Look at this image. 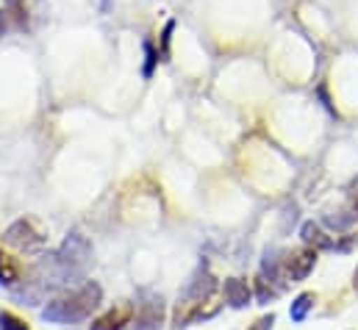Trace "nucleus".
<instances>
[{"instance_id":"1","label":"nucleus","mask_w":358,"mask_h":330,"mask_svg":"<svg viewBox=\"0 0 358 330\" xmlns=\"http://www.w3.org/2000/svg\"><path fill=\"white\" fill-rule=\"evenodd\" d=\"M100 300H103L100 283L87 280V283H81L78 289L53 297V300L42 308V320H45V322H53V325H73V322H81V320H87L92 311L100 306Z\"/></svg>"},{"instance_id":"2","label":"nucleus","mask_w":358,"mask_h":330,"mask_svg":"<svg viewBox=\"0 0 358 330\" xmlns=\"http://www.w3.org/2000/svg\"><path fill=\"white\" fill-rule=\"evenodd\" d=\"M214 289H217V280H214V275L208 272V266L203 264V266L192 275V280L186 283V289L180 292L178 308H176V328H186L189 322L208 320V314L203 311V306L211 300Z\"/></svg>"},{"instance_id":"3","label":"nucleus","mask_w":358,"mask_h":330,"mask_svg":"<svg viewBox=\"0 0 358 330\" xmlns=\"http://www.w3.org/2000/svg\"><path fill=\"white\" fill-rule=\"evenodd\" d=\"M3 242H6L8 248H14L17 252L31 255V252H39V250L48 245V236L36 228V222H31V220H17V222L8 225Z\"/></svg>"},{"instance_id":"4","label":"nucleus","mask_w":358,"mask_h":330,"mask_svg":"<svg viewBox=\"0 0 358 330\" xmlns=\"http://www.w3.org/2000/svg\"><path fill=\"white\" fill-rule=\"evenodd\" d=\"M134 320L136 330H159L164 322V300L156 292H139V300L134 306Z\"/></svg>"},{"instance_id":"5","label":"nucleus","mask_w":358,"mask_h":330,"mask_svg":"<svg viewBox=\"0 0 358 330\" xmlns=\"http://www.w3.org/2000/svg\"><path fill=\"white\" fill-rule=\"evenodd\" d=\"M283 261V278L297 283V280H306L308 272L317 266V250L314 248H300V250H292Z\"/></svg>"},{"instance_id":"6","label":"nucleus","mask_w":358,"mask_h":330,"mask_svg":"<svg viewBox=\"0 0 358 330\" xmlns=\"http://www.w3.org/2000/svg\"><path fill=\"white\" fill-rule=\"evenodd\" d=\"M131 320H134V306L131 303H120L117 308H111L100 320H94L90 330H122L125 325H131Z\"/></svg>"},{"instance_id":"7","label":"nucleus","mask_w":358,"mask_h":330,"mask_svg":"<svg viewBox=\"0 0 358 330\" xmlns=\"http://www.w3.org/2000/svg\"><path fill=\"white\" fill-rule=\"evenodd\" d=\"M222 294H225V303H228L234 311L248 308L250 300H253V292H250L248 280H242V278H228L225 286H222Z\"/></svg>"},{"instance_id":"8","label":"nucleus","mask_w":358,"mask_h":330,"mask_svg":"<svg viewBox=\"0 0 358 330\" xmlns=\"http://www.w3.org/2000/svg\"><path fill=\"white\" fill-rule=\"evenodd\" d=\"M300 236H303V242L308 245V248L314 250H334L336 248V242L317 225V222H303V228H300Z\"/></svg>"},{"instance_id":"9","label":"nucleus","mask_w":358,"mask_h":330,"mask_svg":"<svg viewBox=\"0 0 358 330\" xmlns=\"http://www.w3.org/2000/svg\"><path fill=\"white\" fill-rule=\"evenodd\" d=\"M311 308H314V294H311V292L297 294V297H294V303H292V308H289L292 322H303V320L308 317V311H311Z\"/></svg>"},{"instance_id":"10","label":"nucleus","mask_w":358,"mask_h":330,"mask_svg":"<svg viewBox=\"0 0 358 330\" xmlns=\"http://www.w3.org/2000/svg\"><path fill=\"white\" fill-rule=\"evenodd\" d=\"M17 280H20V269H17V261L0 250V283H3V286H14Z\"/></svg>"},{"instance_id":"11","label":"nucleus","mask_w":358,"mask_h":330,"mask_svg":"<svg viewBox=\"0 0 358 330\" xmlns=\"http://www.w3.org/2000/svg\"><path fill=\"white\" fill-rule=\"evenodd\" d=\"M142 48H145V67H142V76L145 78H150L153 76V70H156V62H159V50L150 45V42H142Z\"/></svg>"},{"instance_id":"12","label":"nucleus","mask_w":358,"mask_h":330,"mask_svg":"<svg viewBox=\"0 0 358 330\" xmlns=\"http://www.w3.org/2000/svg\"><path fill=\"white\" fill-rule=\"evenodd\" d=\"M0 330H28V325L11 311H0Z\"/></svg>"},{"instance_id":"13","label":"nucleus","mask_w":358,"mask_h":330,"mask_svg":"<svg viewBox=\"0 0 358 330\" xmlns=\"http://www.w3.org/2000/svg\"><path fill=\"white\" fill-rule=\"evenodd\" d=\"M173 31H176V20H170L167 25H164V31H162V59L167 62V56H170V39H173Z\"/></svg>"},{"instance_id":"14","label":"nucleus","mask_w":358,"mask_h":330,"mask_svg":"<svg viewBox=\"0 0 358 330\" xmlns=\"http://www.w3.org/2000/svg\"><path fill=\"white\" fill-rule=\"evenodd\" d=\"M272 325H275V314H267V317H262L250 330H272Z\"/></svg>"},{"instance_id":"15","label":"nucleus","mask_w":358,"mask_h":330,"mask_svg":"<svg viewBox=\"0 0 358 330\" xmlns=\"http://www.w3.org/2000/svg\"><path fill=\"white\" fill-rule=\"evenodd\" d=\"M94 3H97V11L100 14H108L111 11V0H94Z\"/></svg>"},{"instance_id":"16","label":"nucleus","mask_w":358,"mask_h":330,"mask_svg":"<svg viewBox=\"0 0 358 330\" xmlns=\"http://www.w3.org/2000/svg\"><path fill=\"white\" fill-rule=\"evenodd\" d=\"M3 31H6V14L0 11V36H3Z\"/></svg>"},{"instance_id":"17","label":"nucleus","mask_w":358,"mask_h":330,"mask_svg":"<svg viewBox=\"0 0 358 330\" xmlns=\"http://www.w3.org/2000/svg\"><path fill=\"white\" fill-rule=\"evenodd\" d=\"M353 286H356V292H358V269H356V280H353Z\"/></svg>"}]
</instances>
